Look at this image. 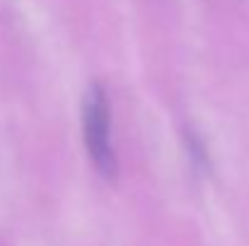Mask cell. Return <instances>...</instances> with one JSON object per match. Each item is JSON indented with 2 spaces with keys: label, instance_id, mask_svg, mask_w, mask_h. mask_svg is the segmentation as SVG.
Returning <instances> with one entry per match:
<instances>
[{
  "label": "cell",
  "instance_id": "6da1fadb",
  "mask_svg": "<svg viewBox=\"0 0 249 246\" xmlns=\"http://www.w3.org/2000/svg\"><path fill=\"white\" fill-rule=\"evenodd\" d=\"M83 138L92 164L102 176L111 179L116 174V155L111 145L109 126V101L99 84H89L83 99Z\"/></svg>",
  "mask_w": 249,
  "mask_h": 246
}]
</instances>
